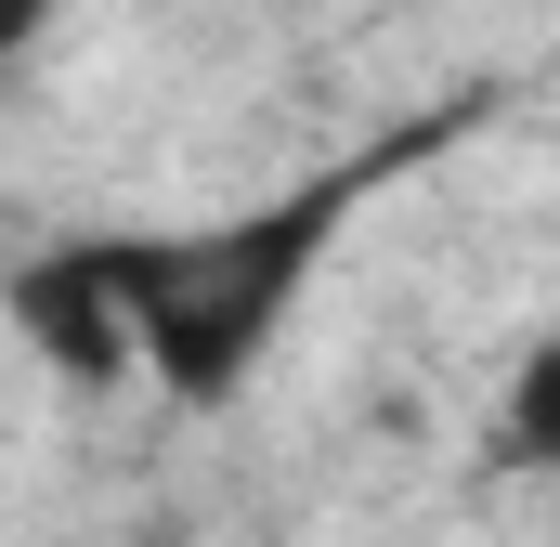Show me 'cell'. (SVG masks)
I'll list each match as a JSON object with an SVG mask.
<instances>
[{
	"mask_svg": "<svg viewBox=\"0 0 560 547\" xmlns=\"http://www.w3.org/2000/svg\"><path fill=\"white\" fill-rule=\"evenodd\" d=\"M52 13H66V0H0V66H26V53H39V26H52Z\"/></svg>",
	"mask_w": 560,
	"mask_h": 547,
	"instance_id": "obj_3",
	"label": "cell"
},
{
	"mask_svg": "<svg viewBox=\"0 0 560 547\" xmlns=\"http://www.w3.org/2000/svg\"><path fill=\"white\" fill-rule=\"evenodd\" d=\"M365 170H326L300 196H261V209H222V222H183V235H118V300H131V352L156 392L183 405H235L275 339L313 300V261L339 248Z\"/></svg>",
	"mask_w": 560,
	"mask_h": 547,
	"instance_id": "obj_1",
	"label": "cell"
},
{
	"mask_svg": "<svg viewBox=\"0 0 560 547\" xmlns=\"http://www.w3.org/2000/svg\"><path fill=\"white\" fill-rule=\"evenodd\" d=\"M0 313H13V339H26L52 379H79V392L143 379V352H131V300H118V235H66V248L13 261V274H0Z\"/></svg>",
	"mask_w": 560,
	"mask_h": 547,
	"instance_id": "obj_2",
	"label": "cell"
}]
</instances>
